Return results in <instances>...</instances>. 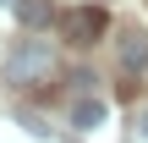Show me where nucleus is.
<instances>
[{
    "mask_svg": "<svg viewBox=\"0 0 148 143\" xmlns=\"http://www.w3.org/2000/svg\"><path fill=\"white\" fill-rule=\"evenodd\" d=\"M49 66H55L49 39H22V44L5 55V77H11V83H44Z\"/></svg>",
    "mask_w": 148,
    "mask_h": 143,
    "instance_id": "nucleus-1",
    "label": "nucleus"
},
{
    "mask_svg": "<svg viewBox=\"0 0 148 143\" xmlns=\"http://www.w3.org/2000/svg\"><path fill=\"white\" fill-rule=\"evenodd\" d=\"M104 28H110V22H104L99 6H71V11H60V33H66L71 44H93Z\"/></svg>",
    "mask_w": 148,
    "mask_h": 143,
    "instance_id": "nucleus-2",
    "label": "nucleus"
},
{
    "mask_svg": "<svg viewBox=\"0 0 148 143\" xmlns=\"http://www.w3.org/2000/svg\"><path fill=\"white\" fill-rule=\"evenodd\" d=\"M104 121H110V105H104L99 94H82V99L71 105V127H77V132H99Z\"/></svg>",
    "mask_w": 148,
    "mask_h": 143,
    "instance_id": "nucleus-3",
    "label": "nucleus"
},
{
    "mask_svg": "<svg viewBox=\"0 0 148 143\" xmlns=\"http://www.w3.org/2000/svg\"><path fill=\"white\" fill-rule=\"evenodd\" d=\"M121 66H126V72H143L148 66V33L143 28H126V33H121Z\"/></svg>",
    "mask_w": 148,
    "mask_h": 143,
    "instance_id": "nucleus-4",
    "label": "nucleus"
},
{
    "mask_svg": "<svg viewBox=\"0 0 148 143\" xmlns=\"http://www.w3.org/2000/svg\"><path fill=\"white\" fill-rule=\"evenodd\" d=\"M16 17H22L27 28H44V22H49V0H16Z\"/></svg>",
    "mask_w": 148,
    "mask_h": 143,
    "instance_id": "nucleus-5",
    "label": "nucleus"
}]
</instances>
